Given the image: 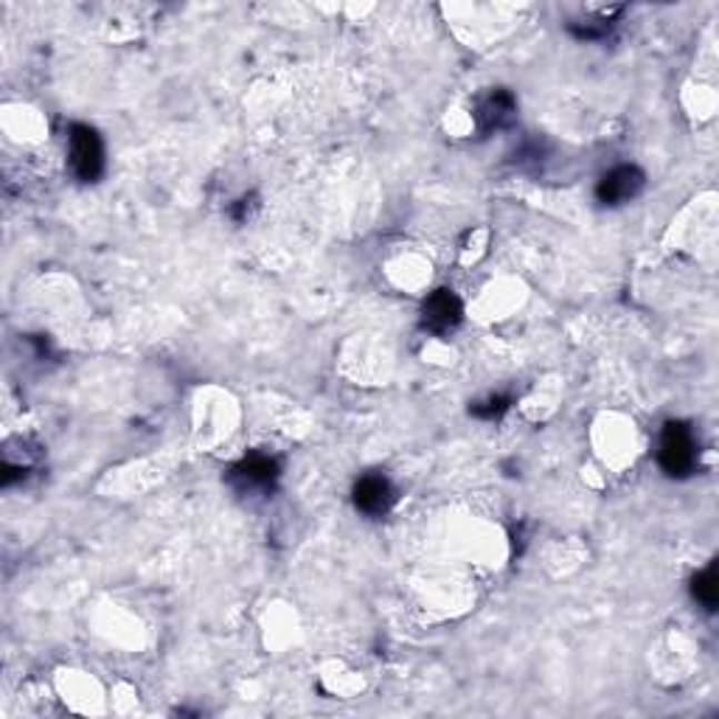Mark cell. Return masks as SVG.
<instances>
[{
  "instance_id": "8992f818",
  "label": "cell",
  "mask_w": 719,
  "mask_h": 719,
  "mask_svg": "<svg viewBox=\"0 0 719 719\" xmlns=\"http://www.w3.org/2000/svg\"><path fill=\"white\" fill-rule=\"evenodd\" d=\"M465 318V303L452 290L430 292L422 303V327L433 334H450Z\"/></svg>"
},
{
  "instance_id": "5b68a950",
  "label": "cell",
  "mask_w": 719,
  "mask_h": 719,
  "mask_svg": "<svg viewBox=\"0 0 719 719\" xmlns=\"http://www.w3.org/2000/svg\"><path fill=\"white\" fill-rule=\"evenodd\" d=\"M515 119H518V99H515L511 90L495 88L478 101L476 127L481 136H492V132L506 130V127L515 124Z\"/></svg>"
},
{
  "instance_id": "ba28073f",
  "label": "cell",
  "mask_w": 719,
  "mask_h": 719,
  "mask_svg": "<svg viewBox=\"0 0 719 719\" xmlns=\"http://www.w3.org/2000/svg\"><path fill=\"white\" fill-rule=\"evenodd\" d=\"M691 596H695L706 610H717V601H719L717 562H711L706 571H700L695 579H691Z\"/></svg>"
},
{
  "instance_id": "7a4b0ae2",
  "label": "cell",
  "mask_w": 719,
  "mask_h": 719,
  "mask_svg": "<svg viewBox=\"0 0 719 719\" xmlns=\"http://www.w3.org/2000/svg\"><path fill=\"white\" fill-rule=\"evenodd\" d=\"M68 161L82 183H96L104 172V143L88 124H73L68 136Z\"/></svg>"
},
{
  "instance_id": "6da1fadb",
  "label": "cell",
  "mask_w": 719,
  "mask_h": 719,
  "mask_svg": "<svg viewBox=\"0 0 719 719\" xmlns=\"http://www.w3.org/2000/svg\"><path fill=\"white\" fill-rule=\"evenodd\" d=\"M658 461L669 478H689L697 467V441L686 422H666Z\"/></svg>"
},
{
  "instance_id": "52a82bcc",
  "label": "cell",
  "mask_w": 719,
  "mask_h": 719,
  "mask_svg": "<svg viewBox=\"0 0 719 719\" xmlns=\"http://www.w3.org/2000/svg\"><path fill=\"white\" fill-rule=\"evenodd\" d=\"M397 500L391 481L386 476H363L354 483V506L369 518H382Z\"/></svg>"
},
{
  "instance_id": "277c9868",
  "label": "cell",
  "mask_w": 719,
  "mask_h": 719,
  "mask_svg": "<svg viewBox=\"0 0 719 719\" xmlns=\"http://www.w3.org/2000/svg\"><path fill=\"white\" fill-rule=\"evenodd\" d=\"M643 186H647V174L638 167H632V163H625V167H616L607 174H601L599 186H596V200L601 206H610V209L612 206H625V202L636 200L641 194Z\"/></svg>"
},
{
  "instance_id": "3957f363",
  "label": "cell",
  "mask_w": 719,
  "mask_h": 719,
  "mask_svg": "<svg viewBox=\"0 0 719 719\" xmlns=\"http://www.w3.org/2000/svg\"><path fill=\"white\" fill-rule=\"evenodd\" d=\"M281 467L276 458L262 456V452H253V456L242 458L239 465L231 467L228 472V481H231L233 489H239L242 495H268L273 492L276 483H279Z\"/></svg>"
},
{
  "instance_id": "30bf717a",
  "label": "cell",
  "mask_w": 719,
  "mask_h": 719,
  "mask_svg": "<svg viewBox=\"0 0 719 719\" xmlns=\"http://www.w3.org/2000/svg\"><path fill=\"white\" fill-rule=\"evenodd\" d=\"M259 209V202H256V197L250 194V197H242V200H237L233 202V209H231V217L237 222H248L250 220V214H253V211Z\"/></svg>"
},
{
  "instance_id": "9c48e42d",
  "label": "cell",
  "mask_w": 719,
  "mask_h": 719,
  "mask_svg": "<svg viewBox=\"0 0 719 719\" xmlns=\"http://www.w3.org/2000/svg\"><path fill=\"white\" fill-rule=\"evenodd\" d=\"M511 399L503 397V393H498V397H487L481 399V402L470 405V413L476 419H487V422H492V419H500L509 410Z\"/></svg>"
}]
</instances>
